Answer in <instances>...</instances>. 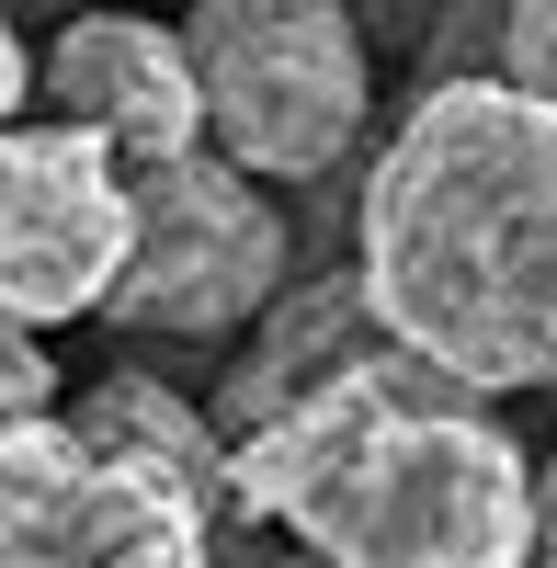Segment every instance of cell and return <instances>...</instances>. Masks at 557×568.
<instances>
[{
	"label": "cell",
	"instance_id": "obj_1",
	"mask_svg": "<svg viewBox=\"0 0 557 568\" xmlns=\"http://www.w3.org/2000/svg\"><path fill=\"white\" fill-rule=\"evenodd\" d=\"M353 296L387 353L467 398L557 387V114L433 80L364 171Z\"/></svg>",
	"mask_w": 557,
	"mask_h": 568
},
{
	"label": "cell",
	"instance_id": "obj_2",
	"mask_svg": "<svg viewBox=\"0 0 557 568\" xmlns=\"http://www.w3.org/2000/svg\"><path fill=\"white\" fill-rule=\"evenodd\" d=\"M227 511L307 568H535L524 444L387 342L227 444Z\"/></svg>",
	"mask_w": 557,
	"mask_h": 568
},
{
	"label": "cell",
	"instance_id": "obj_3",
	"mask_svg": "<svg viewBox=\"0 0 557 568\" xmlns=\"http://www.w3.org/2000/svg\"><path fill=\"white\" fill-rule=\"evenodd\" d=\"M182 58L205 103V160H227L240 182L342 171L376 103V58L331 0H216L182 23Z\"/></svg>",
	"mask_w": 557,
	"mask_h": 568
},
{
	"label": "cell",
	"instance_id": "obj_4",
	"mask_svg": "<svg viewBox=\"0 0 557 568\" xmlns=\"http://www.w3.org/2000/svg\"><path fill=\"white\" fill-rule=\"evenodd\" d=\"M136 240H125V284L114 307L125 329H171V342H216L251 329L285 296V216L262 182H240L227 160H171V171H125Z\"/></svg>",
	"mask_w": 557,
	"mask_h": 568
},
{
	"label": "cell",
	"instance_id": "obj_5",
	"mask_svg": "<svg viewBox=\"0 0 557 568\" xmlns=\"http://www.w3.org/2000/svg\"><path fill=\"white\" fill-rule=\"evenodd\" d=\"M125 240H136V205H125V171L69 125H12L0 136V318L12 329H69V318H103L114 284H125Z\"/></svg>",
	"mask_w": 557,
	"mask_h": 568
},
{
	"label": "cell",
	"instance_id": "obj_6",
	"mask_svg": "<svg viewBox=\"0 0 557 568\" xmlns=\"http://www.w3.org/2000/svg\"><path fill=\"white\" fill-rule=\"evenodd\" d=\"M34 103L45 125L91 136L114 171H171L205 149V103H194V58H182L171 23H136V12H91L45 45L34 69Z\"/></svg>",
	"mask_w": 557,
	"mask_h": 568
},
{
	"label": "cell",
	"instance_id": "obj_7",
	"mask_svg": "<svg viewBox=\"0 0 557 568\" xmlns=\"http://www.w3.org/2000/svg\"><path fill=\"white\" fill-rule=\"evenodd\" d=\"M160 489H182V478L80 444L69 420H12V433H0V568H80L103 535H125Z\"/></svg>",
	"mask_w": 557,
	"mask_h": 568
},
{
	"label": "cell",
	"instance_id": "obj_8",
	"mask_svg": "<svg viewBox=\"0 0 557 568\" xmlns=\"http://www.w3.org/2000/svg\"><path fill=\"white\" fill-rule=\"evenodd\" d=\"M364 353H376V318H364L353 284L273 296V329L251 342V364H240V387H227V420H216V433H227V444L262 433L273 409H296L307 387H331V375H342V364H364Z\"/></svg>",
	"mask_w": 557,
	"mask_h": 568
},
{
	"label": "cell",
	"instance_id": "obj_9",
	"mask_svg": "<svg viewBox=\"0 0 557 568\" xmlns=\"http://www.w3.org/2000/svg\"><path fill=\"white\" fill-rule=\"evenodd\" d=\"M80 444H103V455H136V466H160V478H182V489H205L216 511H227V433L205 409H182L160 375H103L91 387V409L69 420Z\"/></svg>",
	"mask_w": 557,
	"mask_h": 568
},
{
	"label": "cell",
	"instance_id": "obj_10",
	"mask_svg": "<svg viewBox=\"0 0 557 568\" xmlns=\"http://www.w3.org/2000/svg\"><path fill=\"white\" fill-rule=\"evenodd\" d=\"M205 546H216V511H205L194 489H160L125 535H103L80 568H205Z\"/></svg>",
	"mask_w": 557,
	"mask_h": 568
},
{
	"label": "cell",
	"instance_id": "obj_11",
	"mask_svg": "<svg viewBox=\"0 0 557 568\" xmlns=\"http://www.w3.org/2000/svg\"><path fill=\"white\" fill-rule=\"evenodd\" d=\"M500 91H524V103L557 114V0H524L500 23Z\"/></svg>",
	"mask_w": 557,
	"mask_h": 568
},
{
	"label": "cell",
	"instance_id": "obj_12",
	"mask_svg": "<svg viewBox=\"0 0 557 568\" xmlns=\"http://www.w3.org/2000/svg\"><path fill=\"white\" fill-rule=\"evenodd\" d=\"M12 420H58V353L0 318V433H12Z\"/></svg>",
	"mask_w": 557,
	"mask_h": 568
},
{
	"label": "cell",
	"instance_id": "obj_13",
	"mask_svg": "<svg viewBox=\"0 0 557 568\" xmlns=\"http://www.w3.org/2000/svg\"><path fill=\"white\" fill-rule=\"evenodd\" d=\"M23 103H34V58H23V34L0 23V136L23 125Z\"/></svg>",
	"mask_w": 557,
	"mask_h": 568
},
{
	"label": "cell",
	"instance_id": "obj_14",
	"mask_svg": "<svg viewBox=\"0 0 557 568\" xmlns=\"http://www.w3.org/2000/svg\"><path fill=\"white\" fill-rule=\"evenodd\" d=\"M535 568H557V444L535 466Z\"/></svg>",
	"mask_w": 557,
	"mask_h": 568
},
{
	"label": "cell",
	"instance_id": "obj_15",
	"mask_svg": "<svg viewBox=\"0 0 557 568\" xmlns=\"http://www.w3.org/2000/svg\"><path fill=\"white\" fill-rule=\"evenodd\" d=\"M285 568H307V557H285Z\"/></svg>",
	"mask_w": 557,
	"mask_h": 568
}]
</instances>
